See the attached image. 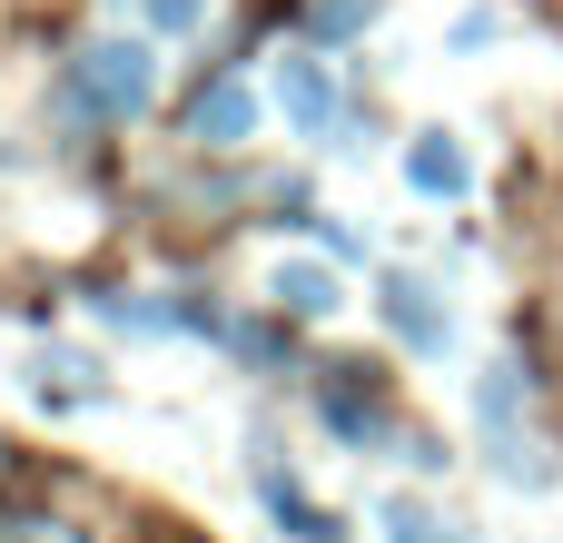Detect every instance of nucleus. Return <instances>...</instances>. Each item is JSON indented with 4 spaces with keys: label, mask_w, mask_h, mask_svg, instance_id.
<instances>
[{
    "label": "nucleus",
    "mask_w": 563,
    "mask_h": 543,
    "mask_svg": "<svg viewBox=\"0 0 563 543\" xmlns=\"http://www.w3.org/2000/svg\"><path fill=\"white\" fill-rule=\"evenodd\" d=\"M148 99H158L148 40H99V49H79L69 79H59V109H69V119H139Z\"/></svg>",
    "instance_id": "nucleus-1"
},
{
    "label": "nucleus",
    "mask_w": 563,
    "mask_h": 543,
    "mask_svg": "<svg viewBox=\"0 0 563 543\" xmlns=\"http://www.w3.org/2000/svg\"><path fill=\"white\" fill-rule=\"evenodd\" d=\"M247 129H257L247 79H198V99H188V138H198V148H238Z\"/></svg>",
    "instance_id": "nucleus-2"
},
{
    "label": "nucleus",
    "mask_w": 563,
    "mask_h": 543,
    "mask_svg": "<svg viewBox=\"0 0 563 543\" xmlns=\"http://www.w3.org/2000/svg\"><path fill=\"white\" fill-rule=\"evenodd\" d=\"M386 326H396V336H406L416 356H445V336H455L426 277H386Z\"/></svg>",
    "instance_id": "nucleus-3"
},
{
    "label": "nucleus",
    "mask_w": 563,
    "mask_h": 543,
    "mask_svg": "<svg viewBox=\"0 0 563 543\" xmlns=\"http://www.w3.org/2000/svg\"><path fill=\"white\" fill-rule=\"evenodd\" d=\"M406 178H416L426 198H465V188H475V168H465V148H455L445 129H426V138L406 148Z\"/></svg>",
    "instance_id": "nucleus-4"
},
{
    "label": "nucleus",
    "mask_w": 563,
    "mask_h": 543,
    "mask_svg": "<svg viewBox=\"0 0 563 543\" xmlns=\"http://www.w3.org/2000/svg\"><path fill=\"white\" fill-rule=\"evenodd\" d=\"M277 99H287V119H297V129H327V119H336V79H327L317 59H287Z\"/></svg>",
    "instance_id": "nucleus-5"
},
{
    "label": "nucleus",
    "mask_w": 563,
    "mask_h": 543,
    "mask_svg": "<svg viewBox=\"0 0 563 543\" xmlns=\"http://www.w3.org/2000/svg\"><path fill=\"white\" fill-rule=\"evenodd\" d=\"M257 495H267V514H277V524H287L297 543H336V514H317V505H307V495H297V485H287L277 465L257 475Z\"/></svg>",
    "instance_id": "nucleus-6"
},
{
    "label": "nucleus",
    "mask_w": 563,
    "mask_h": 543,
    "mask_svg": "<svg viewBox=\"0 0 563 543\" xmlns=\"http://www.w3.org/2000/svg\"><path fill=\"white\" fill-rule=\"evenodd\" d=\"M267 297H277V317H297V326H307V317H336V277H327V267H277Z\"/></svg>",
    "instance_id": "nucleus-7"
},
{
    "label": "nucleus",
    "mask_w": 563,
    "mask_h": 543,
    "mask_svg": "<svg viewBox=\"0 0 563 543\" xmlns=\"http://www.w3.org/2000/svg\"><path fill=\"white\" fill-rule=\"evenodd\" d=\"M317 406H327V425H336L346 445H376V435H386V406H376L366 386H327Z\"/></svg>",
    "instance_id": "nucleus-8"
},
{
    "label": "nucleus",
    "mask_w": 563,
    "mask_h": 543,
    "mask_svg": "<svg viewBox=\"0 0 563 543\" xmlns=\"http://www.w3.org/2000/svg\"><path fill=\"white\" fill-rule=\"evenodd\" d=\"M386 543H465L455 524H435L426 505H386Z\"/></svg>",
    "instance_id": "nucleus-9"
},
{
    "label": "nucleus",
    "mask_w": 563,
    "mask_h": 543,
    "mask_svg": "<svg viewBox=\"0 0 563 543\" xmlns=\"http://www.w3.org/2000/svg\"><path fill=\"white\" fill-rule=\"evenodd\" d=\"M376 20V0H317V30L327 40H346V30H366Z\"/></svg>",
    "instance_id": "nucleus-10"
},
{
    "label": "nucleus",
    "mask_w": 563,
    "mask_h": 543,
    "mask_svg": "<svg viewBox=\"0 0 563 543\" xmlns=\"http://www.w3.org/2000/svg\"><path fill=\"white\" fill-rule=\"evenodd\" d=\"M238 356L247 366H277V326H238Z\"/></svg>",
    "instance_id": "nucleus-11"
},
{
    "label": "nucleus",
    "mask_w": 563,
    "mask_h": 543,
    "mask_svg": "<svg viewBox=\"0 0 563 543\" xmlns=\"http://www.w3.org/2000/svg\"><path fill=\"white\" fill-rule=\"evenodd\" d=\"M198 10H208V0H148V20H158V30H198Z\"/></svg>",
    "instance_id": "nucleus-12"
},
{
    "label": "nucleus",
    "mask_w": 563,
    "mask_h": 543,
    "mask_svg": "<svg viewBox=\"0 0 563 543\" xmlns=\"http://www.w3.org/2000/svg\"><path fill=\"white\" fill-rule=\"evenodd\" d=\"M0 475H10V445H0Z\"/></svg>",
    "instance_id": "nucleus-13"
}]
</instances>
